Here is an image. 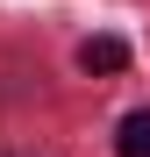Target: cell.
Here are the masks:
<instances>
[{
  "label": "cell",
  "mask_w": 150,
  "mask_h": 157,
  "mask_svg": "<svg viewBox=\"0 0 150 157\" xmlns=\"http://www.w3.org/2000/svg\"><path fill=\"white\" fill-rule=\"evenodd\" d=\"M121 64H129V43H121V36H86L79 43V71H100V78H107Z\"/></svg>",
  "instance_id": "6da1fadb"
},
{
  "label": "cell",
  "mask_w": 150,
  "mask_h": 157,
  "mask_svg": "<svg viewBox=\"0 0 150 157\" xmlns=\"http://www.w3.org/2000/svg\"><path fill=\"white\" fill-rule=\"evenodd\" d=\"M114 157H150V107H136L114 136Z\"/></svg>",
  "instance_id": "7a4b0ae2"
}]
</instances>
